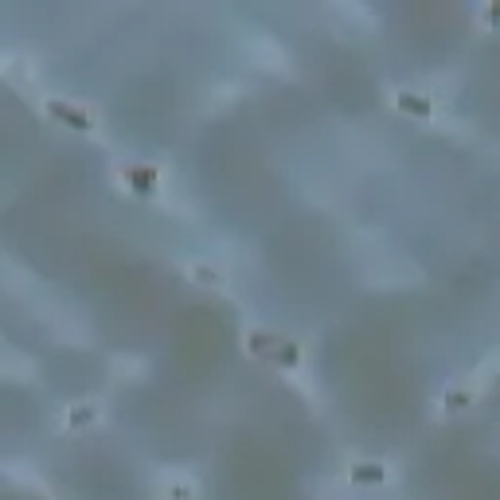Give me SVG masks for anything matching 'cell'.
Wrapping results in <instances>:
<instances>
[{"instance_id":"1","label":"cell","mask_w":500,"mask_h":500,"mask_svg":"<svg viewBox=\"0 0 500 500\" xmlns=\"http://www.w3.org/2000/svg\"><path fill=\"white\" fill-rule=\"evenodd\" d=\"M364 282L372 289H403V285H418L423 282V270L418 262H411L406 255H375L372 262L364 266Z\"/></svg>"},{"instance_id":"2","label":"cell","mask_w":500,"mask_h":500,"mask_svg":"<svg viewBox=\"0 0 500 500\" xmlns=\"http://www.w3.org/2000/svg\"><path fill=\"white\" fill-rule=\"evenodd\" d=\"M250 63H258L262 71H274V75H289L294 71V63H289V51L282 47V39H274L270 32H250L243 39Z\"/></svg>"},{"instance_id":"3","label":"cell","mask_w":500,"mask_h":500,"mask_svg":"<svg viewBox=\"0 0 500 500\" xmlns=\"http://www.w3.org/2000/svg\"><path fill=\"white\" fill-rule=\"evenodd\" d=\"M44 321L51 328V336L63 340V345H71V348H90V340H95L90 325L71 309H51V313H44Z\"/></svg>"},{"instance_id":"4","label":"cell","mask_w":500,"mask_h":500,"mask_svg":"<svg viewBox=\"0 0 500 500\" xmlns=\"http://www.w3.org/2000/svg\"><path fill=\"white\" fill-rule=\"evenodd\" d=\"M0 375H5L8 384H32V379H35V360L24 356L20 348H5V352H0Z\"/></svg>"},{"instance_id":"5","label":"cell","mask_w":500,"mask_h":500,"mask_svg":"<svg viewBox=\"0 0 500 500\" xmlns=\"http://www.w3.org/2000/svg\"><path fill=\"white\" fill-rule=\"evenodd\" d=\"M156 493L165 500H195V481L188 473H165V477L156 481Z\"/></svg>"},{"instance_id":"6","label":"cell","mask_w":500,"mask_h":500,"mask_svg":"<svg viewBox=\"0 0 500 500\" xmlns=\"http://www.w3.org/2000/svg\"><path fill=\"white\" fill-rule=\"evenodd\" d=\"M5 473H8V481H16L20 489H28V493H39L44 500H51V489L44 481H39V473L32 465H24V462H5Z\"/></svg>"},{"instance_id":"7","label":"cell","mask_w":500,"mask_h":500,"mask_svg":"<svg viewBox=\"0 0 500 500\" xmlns=\"http://www.w3.org/2000/svg\"><path fill=\"white\" fill-rule=\"evenodd\" d=\"M110 372L117 379H141L145 372H149V360H141V356H114L110 360Z\"/></svg>"},{"instance_id":"8","label":"cell","mask_w":500,"mask_h":500,"mask_svg":"<svg viewBox=\"0 0 500 500\" xmlns=\"http://www.w3.org/2000/svg\"><path fill=\"white\" fill-rule=\"evenodd\" d=\"M493 372H500V352H493V356L485 360V364L477 367V372L469 375V384H473V387H469V395H473V391H481L485 384H489V379H493Z\"/></svg>"},{"instance_id":"9","label":"cell","mask_w":500,"mask_h":500,"mask_svg":"<svg viewBox=\"0 0 500 500\" xmlns=\"http://www.w3.org/2000/svg\"><path fill=\"white\" fill-rule=\"evenodd\" d=\"M188 274H192V278H204V285H215V282H219V274L207 270V266H192Z\"/></svg>"}]
</instances>
